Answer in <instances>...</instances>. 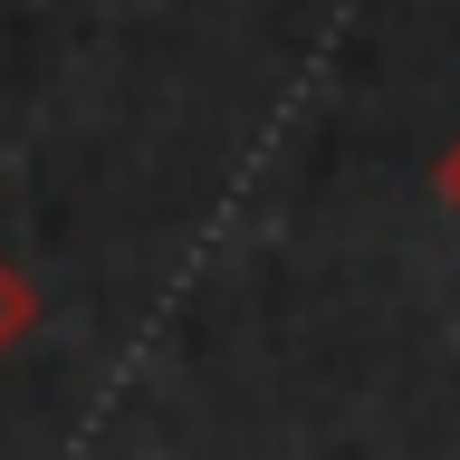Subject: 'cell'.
Returning a JSON list of instances; mask_svg holds the SVG:
<instances>
[{"label":"cell","mask_w":460,"mask_h":460,"mask_svg":"<svg viewBox=\"0 0 460 460\" xmlns=\"http://www.w3.org/2000/svg\"><path fill=\"white\" fill-rule=\"evenodd\" d=\"M29 326H39V279L0 250V355H10V345H29Z\"/></svg>","instance_id":"cell-1"},{"label":"cell","mask_w":460,"mask_h":460,"mask_svg":"<svg viewBox=\"0 0 460 460\" xmlns=\"http://www.w3.org/2000/svg\"><path fill=\"white\" fill-rule=\"evenodd\" d=\"M441 201L460 211V135H451V154H441Z\"/></svg>","instance_id":"cell-2"}]
</instances>
